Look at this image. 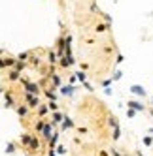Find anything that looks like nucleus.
Masks as SVG:
<instances>
[{
	"label": "nucleus",
	"mask_w": 153,
	"mask_h": 156,
	"mask_svg": "<svg viewBox=\"0 0 153 156\" xmlns=\"http://www.w3.org/2000/svg\"><path fill=\"white\" fill-rule=\"evenodd\" d=\"M57 141H59V133H53V137L49 139V149H55Z\"/></svg>",
	"instance_id": "obj_16"
},
{
	"label": "nucleus",
	"mask_w": 153,
	"mask_h": 156,
	"mask_svg": "<svg viewBox=\"0 0 153 156\" xmlns=\"http://www.w3.org/2000/svg\"><path fill=\"white\" fill-rule=\"evenodd\" d=\"M74 126H76L74 120L68 119V117H64V120H62V130H68V128H74Z\"/></svg>",
	"instance_id": "obj_11"
},
{
	"label": "nucleus",
	"mask_w": 153,
	"mask_h": 156,
	"mask_svg": "<svg viewBox=\"0 0 153 156\" xmlns=\"http://www.w3.org/2000/svg\"><path fill=\"white\" fill-rule=\"evenodd\" d=\"M47 58H49V62H51V64H57V62H59V60H57V58H59V55L49 53V57H47Z\"/></svg>",
	"instance_id": "obj_19"
},
{
	"label": "nucleus",
	"mask_w": 153,
	"mask_h": 156,
	"mask_svg": "<svg viewBox=\"0 0 153 156\" xmlns=\"http://www.w3.org/2000/svg\"><path fill=\"white\" fill-rule=\"evenodd\" d=\"M25 104H27L30 109H38V107H40V96H34V94L27 92V94H25Z\"/></svg>",
	"instance_id": "obj_1"
},
{
	"label": "nucleus",
	"mask_w": 153,
	"mask_h": 156,
	"mask_svg": "<svg viewBox=\"0 0 153 156\" xmlns=\"http://www.w3.org/2000/svg\"><path fill=\"white\" fill-rule=\"evenodd\" d=\"M151 105H153V96H151Z\"/></svg>",
	"instance_id": "obj_32"
},
{
	"label": "nucleus",
	"mask_w": 153,
	"mask_h": 156,
	"mask_svg": "<svg viewBox=\"0 0 153 156\" xmlns=\"http://www.w3.org/2000/svg\"><path fill=\"white\" fill-rule=\"evenodd\" d=\"M51 81H53V85H55L57 88L62 87V85H61V83H62V81H61V75H57V73H53V75H51Z\"/></svg>",
	"instance_id": "obj_14"
},
{
	"label": "nucleus",
	"mask_w": 153,
	"mask_h": 156,
	"mask_svg": "<svg viewBox=\"0 0 153 156\" xmlns=\"http://www.w3.org/2000/svg\"><path fill=\"white\" fill-rule=\"evenodd\" d=\"M27 58H28V53H21L19 57H17V60H23V62H25Z\"/></svg>",
	"instance_id": "obj_27"
},
{
	"label": "nucleus",
	"mask_w": 153,
	"mask_h": 156,
	"mask_svg": "<svg viewBox=\"0 0 153 156\" xmlns=\"http://www.w3.org/2000/svg\"><path fill=\"white\" fill-rule=\"evenodd\" d=\"M119 137H121V128L115 126V128H114V139H119Z\"/></svg>",
	"instance_id": "obj_24"
},
{
	"label": "nucleus",
	"mask_w": 153,
	"mask_h": 156,
	"mask_svg": "<svg viewBox=\"0 0 153 156\" xmlns=\"http://www.w3.org/2000/svg\"><path fill=\"white\" fill-rule=\"evenodd\" d=\"M144 145H147V147H149V145H153V137L151 136H146L144 137Z\"/></svg>",
	"instance_id": "obj_26"
},
{
	"label": "nucleus",
	"mask_w": 153,
	"mask_h": 156,
	"mask_svg": "<svg viewBox=\"0 0 153 156\" xmlns=\"http://www.w3.org/2000/svg\"><path fill=\"white\" fill-rule=\"evenodd\" d=\"M49 111H59V104L55 102V100H49V104H47Z\"/></svg>",
	"instance_id": "obj_17"
},
{
	"label": "nucleus",
	"mask_w": 153,
	"mask_h": 156,
	"mask_svg": "<svg viewBox=\"0 0 153 156\" xmlns=\"http://www.w3.org/2000/svg\"><path fill=\"white\" fill-rule=\"evenodd\" d=\"M72 64H74V58H72V55H64V57L61 58V66H62V68H70Z\"/></svg>",
	"instance_id": "obj_5"
},
{
	"label": "nucleus",
	"mask_w": 153,
	"mask_h": 156,
	"mask_svg": "<svg viewBox=\"0 0 153 156\" xmlns=\"http://www.w3.org/2000/svg\"><path fill=\"white\" fill-rule=\"evenodd\" d=\"M132 94H136V96H140V98H146L147 96V90L142 85H130V88H129Z\"/></svg>",
	"instance_id": "obj_2"
},
{
	"label": "nucleus",
	"mask_w": 153,
	"mask_h": 156,
	"mask_svg": "<svg viewBox=\"0 0 153 156\" xmlns=\"http://www.w3.org/2000/svg\"><path fill=\"white\" fill-rule=\"evenodd\" d=\"M136 113H138V111H136V109H130V107L127 109V117H129V119H132V117H134Z\"/></svg>",
	"instance_id": "obj_25"
},
{
	"label": "nucleus",
	"mask_w": 153,
	"mask_h": 156,
	"mask_svg": "<svg viewBox=\"0 0 153 156\" xmlns=\"http://www.w3.org/2000/svg\"><path fill=\"white\" fill-rule=\"evenodd\" d=\"M6 107H13V96L6 94Z\"/></svg>",
	"instance_id": "obj_18"
},
{
	"label": "nucleus",
	"mask_w": 153,
	"mask_h": 156,
	"mask_svg": "<svg viewBox=\"0 0 153 156\" xmlns=\"http://www.w3.org/2000/svg\"><path fill=\"white\" fill-rule=\"evenodd\" d=\"M64 120V115L61 113V111H53V124H59V122H62Z\"/></svg>",
	"instance_id": "obj_7"
},
{
	"label": "nucleus",
	"mask_w": 153,
	"mask_h": 156,
	"mask_svg": "<svg viewBox=\"0 0 153 156\" xmlns=\"http://www.w3.org/2000/svg\"><path fill=\"white\" fill-rule=\"evenodd\" d=\"M28 109H30V107H28L27 104H25V105H17V115H19V117H27V115H28Z\"/></svg>",
	"instance_id": "obj_9"
},
{
	"label": "nucleus",
	"mask_w": 153,
	"mask_h": 156,
	"mask_svg": "<svg viewBox=\"0 0 153 156\" xmlns=\"http://www.w3.org/2000/svg\"><path fill=\"white\" fill-rule=\"evenodd\" d=\"M6 152H9V154H12V152H15V143H13V141H9V143H8Z\"/></svg>",
	"instance_id": "obj_20"
},
{
	"label": "nucleus",
	"mask_w": 153,
	"mask_h": 156,
	"mask_svg": "<svg viewBox=\"0 0 153 156\" xmlns=\"http://www.w3.org/2000/svg\"><path fill=\"white\" fill-rule=\"evenodd\" d=\"M43 128H46V119H38V122L34 124V130L36 132H43Z\"/></svg>",
	"instance_id": "obj_12"
},
{
	"label": "nucleus",
	"mask_w": 153,
	"mask_h": 156,
	"mask_svg": "<svg viewBox=\"0 0 153 156\" xmlns=\"http://www.w3.org/2000/svg\"><path fill=\"white\" fill-rule=\"evenodd\" d=\"M76 77H78V79H80L81 83H85V81H87V75H85V72H78V73H76Z\"/></svg>",
	"instance_id": "obj_22"
},
{
	"label": "nucleus",
	"mask_w": 153,
	"mask_h": 156,
	"mask_svg": "<svg viewBox=\"0 0 153 156\" xmlns=\"http://www.w3.org/2000/svg\"><path fill=\"white\" fill-rule=\"evenodd\" d=\"M38 147H40V141H38V137H36V136H32V141H30V145H28V149H30L32 152H34Z\"/></svg>",
	"instance_id": "obj_13"
},
{
	"label": "nucleus",
	"mask_w": 153,
	"mask_h": 156,
	"mask_svg": "<svg viewBox=\"0 0 153 156\" xmlns=\"http://www.w3.org/2000/svg\"><path fill=\"white\" fill-rule=\"evenodd\" d=\"M61 94L62 96H72L74 94V87L72 85H62L61 87Z\"/></svg>",
	"instance_id": "obj_6"
},
{
	"label": "nucleus",
	"mask_w": 153,
	"mask_h": 156,
	"mask_svg": "<svg viewBox=\"0 0 153 156\" xmlns=\"http://www.w3.org/2000/svg\"><path fill=\"white\" fill-rule=\"evenodd\" d=\"M47 111H49V107H47V105H40V107H38V115H40V119L46 117Z\"/></svg>",
	"instance_id": "obj_15"
},
{
	"label": "nucleus",
	"mask_w": 153,
	"mask_h": 156,
	"mask_svg": "<svg viewBox=\"0 0 153 156\" xmlns=\"http://www.w3.org/2000/svg\"><path fill=\"white\" fill-rule=\"evenodd\" d=\"M149 132H151V133H153V128H149Z\"/></svg>",
	"instance_id": "obj_33"
},
{
	"label": "nucleus",
	"mask_w": 153,
	"mask_h": 156,
	"mask_svg": "<svg viewBox=\"0 0 153 156\" xmlns=\"http://www.w3.org/2000/svg\"><path fill=\"white\" fill-rule=\"evenodd\" d=\"M121 75H123L121 72H115V73L112 75V79H114V81H119V79H121Z\"/></svg>",
	"instance_id": "obj_28"
},
{
	"label": "nucleus",
	"mask_w": 153,
	"mask_h": 156,
	"mask_svg": "<svg viewBox=\"0 0 153 156\" xmlns=\"http://www.w3.org/2000/svg\"><path fill=\"white\" fill-rule=\"evenodd\" d=\"M108 28H110V23H106V25H98V27H96V32H106Z\"/></svg>",
	"instance_id": "obj_21"
},
{
	"label": "nucleus",
	"mask_w": 153,
	"mask_h": 156,
	"mask_svg": "<svg viewBox=\"0 0 153 156\" xmlns=\"http://www.w3.org/2000/svg\"><path fill=\"white\" fill-rule=\"evenodd\" d=\"M130 109H136V111H146V105L142 104V102H136V100H129V104H127Z\"/></svg>",
	"instance_id": "obj_3"
},
{
	"label": "nucleus",
	"mask_w": 153,
	"mask_h": 156,
	"mask_svg": "<svg viewBox=\"0 0 153 156\" xmlns=\"http://www.w3.org/2000/svg\"><path fill=\"white\" fill-rule=\"evenodd\" d=\"M8 79H9V81H17V79H21V72H19V70H9Z\"/></svg>",
	"instance_id": "obj_10"
},
{
	"label": "nucleus",
	"mask_w": 153,
	"mask_h": 156,
	"mask_svg": "<svg viewBox=\"0 0 153 156\" xmlns=\"http://www.w3.org/2000/svg\"><path fill=\"white\" fill-rule=\"evenodd\" d=\"M112 156H121V154H119L117 151H112Z\"/></svg>",
	"instance_id": "obj_31"
},
{
	"label": "nucleus",
	"mask_w": 153,
	"mask_h": 156,
	"mask_svg": "<svg viewBox=\"0 0 153 156\" xmlns=\"http://www.w3.org/2000/svg\"><path fill=\"white\" fill-rule=\"evenodd\" d=\"M43 94H46V96H47L49 100H57V94H55V92H51V88H47V90L43 92Z\"/></svg>",
	"instance_id": "obj_23"
},
{
	"label": "nucleus",
	"mask_w": 153,
	"mask_h": 156,
	"mask_svg": "<svg viewBox=\"0 0 153 156\" xmlns=\"http://www.w3.org/2000/svg\"><path fill=\"white\" fill-rule=\"evenodd\" d=\"M30 141H32V133H30V132H25L23 136H21V139H19V143L23 145V147H27V149H28Z\"/></svg>",
	"instance_id": "obj_4"
},
{
	"label": "nucleus",
	"mask_w": 153,
	"mask_h": 156,
	"mask_svg": "<svg viewBox=\"0 0 153 156\" xmlns=\"http://www.w3.org/2000/svg\"><path fill=\"white\" fill-rule=\"evenodd\" d=\"M98 156H108V152L106 151H98Z\"/></svg>",
	"instance_id": "obj_30"
},
{
	"label": "nucleus",
	"mask_w": 153,
	"mask_h": 156,
	"mask_svg": "<svg viewBox=\"0 0 153 156\" xmlns=\"http://www.w3.org/2000/svg\"><path fill=\"white\" fill-rule=\"evenodd\" d=\"M42 136H43V139H51V122H46V128H43V132H42Z\"/></svg>",
	"instance_id": "obj_8"
},
{
	"label": "nucleus",
	"mask_w": 153,
	"mask_h": 156,
	"mask_svg": "<svg viewBox=\"0 0 153 156\" xmlns=\"http://www.w3.org/2000/svg\"><path fill=\"white\" fill-rule=\"evenodd\" d=\"M123 60H125V58H123V55H117V60H115V62H117V64H121Z\"/></svg>",
	"instance_id": "obj_29"
},
{
	"label": "nucleus",
	"mask_w": 153,
	"mask_h": 156,
	"mask_svg": "<svg viewBox=\"0 0 153 156\" xmlns=\"http://www.w3.org/2000/svg\"><path fill=\"white\" fill-rule=\"evenodd\" d=\"M2 53H4V51H2V49H0V55H2Z\"/></svg>",
	"instance_id": "obj_34"
}]
</instances>
